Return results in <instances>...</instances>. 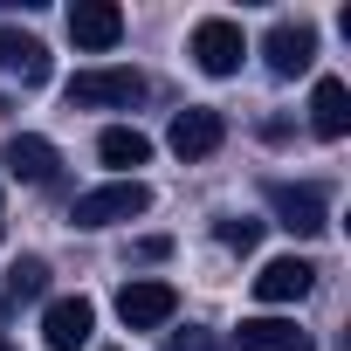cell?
I'll return each mask as SVG.
<instances>
[{
	"label": "cell",
	"instance_id": "obj_9",
	"mask_svg": "<svg viewBox=\"0 0 351 351\" xmlns=\"http://www.w3.org/2000/svg\"><path fill=\"white\" fill-rule=\"evenodd\" d=\"M262 56H269L276 76H303V69L317 62V28H310V21H276V28L262 35Z\"/></svg>",
	"mask_w": 351,
	"mask_h": 351
},
{
	"label": "cell",
	"instance_id": "obj_10",
	"mask_svg": "<svg viewBox=\"0 0 351 351\" xmlns=\"http://www.w3.org/2000/svg\"><path fill=\"white\" fill-rule=\"evenodd\" d=\"M317 289V269L303 262V255H276V262H262V276H255V296L262 303H303Z\"/></svg>",
	"mask_w": 351,
	"mask_h": 351
},
{
	"label": "cell",
	"instance_id": "obj_15",
	"mask_svg": "<svg viewBox=\"0 0 351 351\" xmlns=\"http://www.w3.org/2000/svg\"><path fill=\"white\" fill-rule=\"evenodd\" d=\"M97 158H104V165H117V172H138V165L152 158V138H145V131H131V124H110V131L97 138Z\"/></svg>",
	"mask_w": 351,
	"mask_h": 351
},
{
	"label": "cell",
	"instance_id": "obj_1",
	"mask_svg": "<svg viewBox=\"0 0 351 351\" xmlns=\"http://www.w3.org/2000/svg\"><path fill=\"white\" fill-rule=\"evenodd\" d=\"M145 76L138 69H76L69 76V110H131L145 104Z\"/></svg>",
	"mask_w": 351,
	"mask_h": 351
},
{
	"label": "cell",
	"instance_id": "obj_6",
	"mask_svg": "<svg viewBox=\"0 0 351 351\" xmlns=\"http://www.w3.org/2000/svg\"><path fill=\"white\" fill-rule=\"evenodd\" d=\"M90 330H97V303H90V296H49V310H42L49 351H83Z\"/></svg>",
	"mask_w": 351,
	"mask_h": 351
},
{
	"label": "cell",
	"instance_id": "obj_8",
	"mask_svg": "<svg viewBox=\"0 0 351 351\" xmlns=\"http://www.w3.org/2000/svg\"><path fill=\"white\" fill-rule=\"evenodd\" d=\"M69 42L90 49V56L117 49L124 42V8H110V0H76V8H69Z\"/></svg>",
	"mask_w": 351,
	"mask_h": 351
},
{
	"label": "cell",
	"instance_id": "obj_21",
	"mask_svg": "<svg viewBox=\"0 0 351 351\" xmlns=\"http://www.w3.org/2000/svg\"><path fill=\"white\" fill-rule=\"evenodd\" d=\"M0 351H14V344H0Z\"/></svg>",
	"mask_w": 351,
	"mask_h": 351
},
{
	"label": "cell",
	"instance_id": "obj_11",
	"mask_svg": "<svg viewBox=\"0 0 351 351\" xmlns=\"http://www.w3.org/2000/svg\"><path fill=\"white\" fill-rule=\"evenodd\" d=\"M0 165H8L14 180H28V186H49L62 158H56V145H49V138H35V131H14V138H8V152H0Z\"/></svg>",
	"mask_w": 351,
	"mask_h": 351
},
{
	"label": "cell",
	"instance_id": "obj_5",
	"mask_svg": "<svg viewBox=\"0 0 351 351\" xmlns=\"http://www.w3.org/2000/svg\"><path fill=\"white\" fill-rule=\"evenodd\" d=\"M172 310H180V289H172V282L138 276V282L117 289V317H124V330H158V324H172Z\"/></svg>",
	"mask_w": 351,
	"mask_h": 351
},
{
	"label": "cell",
	"instance_id": "obj_2",
	"mask_svg": "<svg viewBox=\"0 0 351 351\" xmlns=\"http://www.w3.org/2000/svg\"><path fill=\"white\" fill-rule=\"evenodd\" d=\"M138 214H152V186L145 180H110V186H97V193H83L76 207H69V221L76 228H117V221H138Z\"/></svg>",
	"mask_w": 351,
	"mask_h": 351
},
{
	"label": "cell",
	"instance_id": "obj_16",
	"mask_svg": "<svg viewBox=\"0 0 351 351\" xmlns=\"http://www.w3.org/2000/svg\"><path fill=\"white\" fill-rule=\"evenodd\" d=\"M8 296H49V262L42 255H21L8 269Z\"/></svg>",
	"mask_w": 351,
	"mask_h": 351
},
{
	"label": "cell",
	"instance_id": "obj_3",
	"mask_svg": "<svg viewBox=\"0 0 351 351\" xmlns=\"http://www.w3.org/2000/svg\"><path fill=\"white\" fill-rule=\"evenodd\" d=\"M269 214L289 234H324L330 228V193L317 180H269Z\"/></svg>",
	"mask_w": 351,
	"mask_h": 351
},
{
	"label": "cell",
	"instance_id": "obj_20",
	"mask_svg": "<svg viewBox=\"0 0 351 351\" xmlns=\"http://www.w3.org/2000/svg\"><path fill=\"white\" fill-rule=\"evenodd\" d=\"M0 221H8V200H0Z\"/></svg>",
	"mask_w": 351,
	"mask_h": 351
},
{
	"label": "cell",
	"instance_id": "obj_19",
	"mask_svg": "<svg viewBox=\"0 0 351 351\" xmlns=\"http://www.w3.org/2000/svg\"><path fill=\"white\" fill-rule=\"evenodd\" d=\"M131 255H138V262H165V255H172V241H165V234H145Z\"/></svg>",
	"mask_w": 351,
	"mask_h": 351
},
{
	"label": "cell",
	"instance_id": "obj_17",
	"mask_svg": "<svg viewBox=\"0 0 351 351\" xmlns=\"http://www.w3.org/2000/svg\"><path fill=\"white\" fill-rule=\"evenodd\" d=\"M221 241H228L234 255H255V241H262V221H248V214H228V221H221Z\"/></svg>",
	"mask_w": 351,
	"mask_h": 351
},
{
	"label": "cell",
	"instance_id": "obj_7",
	"mask_svg": "<svg viewBox=\"0 0 351 351\" xmlns=\"http://www.w3.org/2000/svg\"><path fill=\"white\" fill-rule=\"evenodd\" d=\"M221 138H228V117H221V110H207V104H186L180 117H172V138H165V145L193 165V158H214V152H221Z\"/></svg>",
	"mask_w": 351,
	"mask_h": 351
},
{
	"label": "cell",
	"instance_id": "obj_12",
	"mask_svg": "<svg viewBox=\"0 0 351 351\" xmlns=\"http://www.w3.org/2000/svg\"><path fill=\"white\" fill-rule=\"evenodd\" d=\"M49 49H42V35H21V28H0V76H21L28 90L35 83H49Z\"/></svg>",
	"mask_w": 351,
	"mask_h": 351
},
{
	"label": "cell",
	"instance_id": "obj_13",
	"mask_svg": "<svg viewBox=\"0 0 351 351\" xmlns=\"http://www.w3.org/2000/svg\"><path fill=\"white\" fill-rule=\"evenodd\" d=\"M234 344H241V351H317L310 330H296L289 317H241Z\"/></svg>",
	"mask_w": 351,
	"mask_h": 351
},
{
	"label": "cell",
	"instance_id": "obj_4",
	"mask_svg": "<svg viewBox=\"0 0 351 351\" xmlns=\"http://www.w3.org/2000/svg\"><path fill=\"white\" fill-rule=\"evenodd\" d=\"M193 62L207 69V76H234L241 69V56H248V35H241V21H228V14H207L200 28H193Z\"/></svg>",
	"mask_w": 351,
	"mask_h": 351
},
{
	"label": "cell",
	"instance_id": "obj_14",
	"mask_svg": "<svg viewBox=\"0 0 351 351\" xmlns=\"http://www.w3.org/2000/svg\"><path fill=\"white\" fill-rule=\"evenodd\" d=\"M310 131L317 138H344L351 131V90L337 76H317V90H310Z\"/></svg>",
	"mask_w": 351,
	"mask_h": 351
},
{
	"label": "cell",
	"instance_id": "obj_18",
	"mask_svg": "<svg viewBox=\"0 0 351 351\" xmlns=\"http://www.w3.org/2000/svg\"><path fill=\"white\" fill-rule=\"evenodd\" d=\"M165 351H221V337H214V330H172Z\"/></svg>",
	"mask_w": 351,
	"mask_h": 351
}]
</instances>
